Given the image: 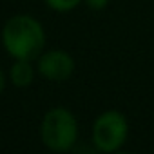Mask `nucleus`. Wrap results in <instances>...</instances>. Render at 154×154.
<instances>
[{"label":"nucleus","mask_w":154,"mask_h":154,"mask_svg":"<svg viewBox=\"0 0 154 154\" xmlns=\"http://www.w3.org/2000/svg\"><path fill=\"white\" fill-rule=\"evenodd\" d=\"M2 45L15 60H36L44 53L45 31L31 15H15L2 27Z\"/></svg>","instance_id":"obj_1"},{"label":"nucleus","mask_w":154,"mask_h":154,"mask_svg":"<svg viewBox=\"0 0 154 154\" xmlns=\"http://www.w3.org/2000/svg\"><path fill=\"white\" fill-rule=\"evenodd\" d=\"M42 143L53 152H67L78 141V122L67 107H53L40 125Z\"/></svg>","instance_id":"obj_2"},{"label":"nucleus","mask_w":154,"mask_h":154,"mask_svg":"<svg viewBox=\"0 0 154 154\" xmlns=\"http://www.w3.org/2000/svg\"><path fill=\"white\" fill-rule=\"evenodd\" d=\"M129 136V122L116 109L103 111L93 122V145L100 152H116L123 147Z\"/></svg>","instance_id":"obj_3"},{"label":"nucleus","mask_w":154,"mask_h":154,"mask_svg":"<svg viewBox=\"0 0 154 154\" xmlns=\"http://www.w3.org/2000/svg\"><path fill=\"white\" fill-rule=\"evenodd\" d=\"M36 60V69L40 76H44L49 82H65L74 72V58L63 49L45 51Z\"/></svg>","instance_id":"obj_4"},{"label":"nucleus","mask_w":154,"mask_h":154,"mask_svg":"<svg viewBox=\"0 0 154 154\" xmlns=\"http://www.w3.org/2000/svg\"><path fill=\"white\" fill-rule=\"evenodd\" d=\"M9 80L15 87H29L35 80V67L31 60H15L9 69Z\"/></svg>","instance_id":"obj_5"},{"label":"nucleus","mask_w":154,"mask_h":154,"mask_svg":"<svg viewBox=\"0 0 154 154\" xmlns=\"http://www.w3.org/2000/svg\"><path fill=\"white\" fill-rule=\"evenodd\" d=\"M84 0H45V4L49 9L56 11V13H69L74 8H78Z\"/></svg>","instance_id":"obj_6"},{"label":"nucleus","mask_w":154,"mask_h":154,"mask_svg":"<svg viewBox=\"0 0 154 154\" xmlns=\"http://www.w3.org/2000/svg\"><path fill=\"white\" fill-rule=\"evenodd\" d=\"M84 2H85V6H87L89 9H93V11H102V9L107 8L109 0H84Z\"/></svg>","instance_id":"obj_7"},{"label":"nucleus","mask_w":154,"mask_h":154,"mask_svg":"<svg viewBox=\"0 0 154 154\" xmlns=\"http://www.w3.org/2000/svg\"><path fill=\"white\" fill-rule=\"evenodd\" d=\"M4 89H6V74H4L2 69H0V94L4 93Z\"/></svg>","instance_id":"obj_8"}]
</instances>
